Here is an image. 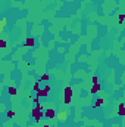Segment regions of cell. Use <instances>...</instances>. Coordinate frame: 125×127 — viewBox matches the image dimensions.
Returning a JSON list of instances; mask_svg holds the SVG:
<instances>
[{"instance_id": "6da1fadb", "label": "cell", "mask_w": 125, "mask_h": 127, "mask_svg": "<svg viewBox=\"0 0 125 127\" xmlns=\"http://www.w3.org/2000/svg\"><path fill=\"white\" fill-rule=\"evenodd\" d=\"M63 100H65V103H71V100H72V87H65Z\"/></svg>"}, {"instance_id": "7a4b0ae2", "label": "cell", "mask_w": 125, "mask_h": 127, "mask_svg": "<svg viewBox=\"0 0 125 127\" xmlns=\"http://www.w3.org/2000/svg\"><path fill=\"white\" fill-rule=\"evenodd\" d=\"M31 117L35 120V121H40L44 115H43V109H38V108H34L31 109Z\"/></svg>"}, {"instance_id": "3957f363", "label": "cell", "mask_w": 125, "mask_h": 127, "mask_svg": "<svg viewBox=\"0 0 125 127\" xmlns=\"http://www.w3.org/2000/svg\"><path fill=\"white\" fill-rule=\"evenodd\" d=\"M49 93H50V86H44V89H40L37 92V96L38 97H46V96H49Z\"/></svg>"}, {"instance_id": "277c9868", "label": "cell", "mask_w": 125, "mask_h": 127, "mask_svg": "<svg viewBox=\"0 0 125 127\" xmlns=\"http://www.w3.org/2000/svg\"><path fill=\"white\" fill-rule=\"evenodd\" d=\"M43 115H44L46 118H50V120H52V118H55V117H56V112H55V109H53V108H49V109H46V111L43 112Z\"/></svg>"}, {"instance_id": "5b68a950", "label": "cell", "mask_w": 125, "mask_h": 127, "mask_svg": "<svg viewBox=\"0 0 125 127\" xmlns=\"http://www.w3.org/2000/svg\"><path fill=\"white\" fill-rule=\"evenodd\" d=\"M24 46H25V47H34V46H35V38L28 37V38L24 41Z\"/></svg>"}, {"instance_id": "8992f818", "label": "cell", "mask_w": 125, "mask_h": 127, "mask_svg": "<svg viewBox=\"0 0 125 127\" xmlns=\"http://www.w3.org/2000/svg\"><path fill=\"white\" fill-rule=\"evenodd\" d=\"M55 118H58L59 121H66V118H68V112H65V111H62V112H58Z\"/></svg>"}, {"instance_id": "52a82bcc", "label": "cell", "mask_w": 125, "mask_h": 127, "mask_svg": "<svg viewBox=\"0 0 125 127\" xmlns=\"http://www.w3.org/2000/svg\"><path fill=\"white\" fill-rule=\"evenodd\" d=\"M6 25H7V18H1L0 19V32H3L4 31V28H6Z\"/></svg>"}, {"instance_id": "ba28073f", "label": "cell", "mask_w": 125, "mask_h": 127, "mask_svg": "<svg viewBox=\"0 0 125 127\" xmlns=\"http://www.w3.org/2000/svg\"><path fill=\"white\" fill-rule=\"evenodd\" d=\"M100 89H102V86H100L99 83H94L93 87H91V90H90V93H91V95H96V93H97Z\"/></svg>"}, {"instance_id": "9c48e42d", "label": "cell", "mask_w": 125, "mask_h": 127, "mask_svg": "<svg viewBox=\"0 0 125 127\" xmlns=\"http://www.w3.org/2000/svg\"><path fill=\"white\" fill-rule=\"evenodd\" d=\"M118 115H119V117H124V115H125V108H124V103H119V109H118Z\"/></svg>"}, {"instance_id": "30bf717a", "label": "cell", "mask_w": 125, "mask_h": 127, "mask_svg": "<svg viewBox=\"0 0 125 127\" xmlns=\"http://www.w3.org/2000/svg\"><path fill=\"white\" fill-rule=\"evenodd\" d=\"M103 103H104V100H103V99H97V100L93 103V108H99V106H102Z\"/></svg>"}, {"instance_id": "8fae6325", "label": "cell", "mask_w": 125, "mask_h": 127, "mask_svg": "<svg viewBox=\"0 0 125 127\" xmlns=\"http://www.w3.org/2000/svg\"><path fill=\"white\" fill-rule=\"evenodd\" d=\"M7 92H9V95L10 96H15L16 93H18V90H16L15 87H7Z\"/></svg>"}, {"instance_id": "7c38bea8", "label": "cell", "mask_w": 125, "mask_h": 127, "mask_svg": "<svg viewBox=\"0 0 125 127\" xmlns=\"http://www.w3.org/2000/svg\"><path fill=\"white\" fill-rule=\"evenodd\" d=\"M49 78H50V75H49V74H43V75L40 77V80H38V83H41V81H47Z\"/></svg>"}, {"instance_id": "4fadbf2b", "label": "cell", "mask_w": 125, "mask_h": 127, "mask_svg": "<svg viewBox=\"0 0 125 127\" xmlns=\"http://www.w3.org/2000/svg\"><path fill=\"white\" fill-rule=\"evenodd\" d=\"M32 90H34V92H38V90H40V83H38V81H35V83L32 84Z\"/></svg>"}, {"instance_id": "5bb4252c", "label": "cell", "mask_w": 125, "mask_h": 127, "mask_svg": "<svg viewBox=\"0 0 125 127\" xmlns=\"http://www.w3.org/2000/svg\"><path fill=\"white\" fill-rule=\"evenodd\" d=\"M7 46V43H6V40H0V49H4Z\"/></svg>"}, {"instance_id": "9a60e30c", "label": "cell", "mask_w": 125, "mask_h": 127, "mask_svg": "<svg viewBox=\"0 0 125 127\" xmlns=\"http://www.w3.org/2000/svg\"><path fill=\"white\" fill-rule=\"evenodd\" d=\"M15 117V111H7V118H13Z\"/></svg>"}, {"instance_id": "2e32d148", "label": "cell", "mask_w": 125, "mask_h": 127, "mask_svg": "<svg viewBox=\"0 0 125 127\" xmlns=\"http://www.w3.org/2000/svg\"><path fill=\"white\" fill-rule=\"evenodd\" d=\"M122 22H124V15L121 13V15H119V24H122Z\"/></svg>"}, {"instance_id": "e0dca14e", "label": "cell", "mask_w": 125, "mask_h": 127, "mask_svg": "<svg viewBox=\"0 0 125 127\" xmlns=\"http://www.w3.org/2000/svg\"><path fill=\"white\" fill-rule=\"evenodd\" d=\"M93 83H99V78H97L96 75H94V77H93Z\"/></svg>"}, {"instance_id": "ac0fdd59", "label": "cell", "mask_w": 125, "mask_h": 127, "mask_svg": "<svg viewBox=\"0 0 125 127\" xmlns=\"http://www.w3.org/2000/svg\"><path fill=\"white\" fill-rule=\"evenodd\" d=\"M43 127H50V126H49V124H44V126H43Z\"/></svg>"}, {"instance_id": "d6986e66", "label": "cell", "mask_w": 125, "mask_h": 127, "mask_svg": "<svg viewBox=\"0 0 125 127\" xmlns=\"http://www.w3.org/2000/svg\"><path fill=\"white\" fill-rule=\"evenodd\" d=\"M0 124H1V120H0Z\"/></svg>"}]
</instances>
